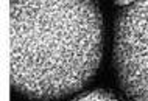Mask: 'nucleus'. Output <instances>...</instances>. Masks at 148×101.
Here are the masks:
<instances>
[{
  "label": "nucleus",
  "instance_id": "7ed1b4c3",
  "mask_svg": "<svg viewBox=\"0 0 148 101\" xmlns=\"http://www.w3.org/2000/svg\"><path fill=\"white\" fill-rule=\"evenodd\" d=\"M72 101H119L114 95L108 93V92L101 90H92V92H84L79 93L77 98H73Z\"/></svg>",
  "mask_w": 148,
  "mask_h": 101
},
{
  "label": "nucleus",
  "instance_id": "f257e3e1",
  "mask_svg": "<svg viewBox=\"0 0 148 101\" xmlns=\"http://www.w3.org/2000/svg\"><path fill=\"white\" fill-rule=\"evenodd\" d=\"M105 20L97 0H10V84L51 101L75 93L97 73Z\"/></svg>",
  "mask_w": 148,
  "mask_h": 101
},
{
  "label": "nucleus",
  "instance_id": "f03ea898",
  "mask_svg": "<svg viewBox=\"0 0 148 101\" xmlns=\"http://www.w3.org/2000/svg\"><path fill=\"white\" fill-rule=\"evenodd\" d=\"M112 62L130 101H148V0L120 11L114 25Z\"/></svg>",
  "mask_w": 148,
  "mask_h": 101
},
{
  "label": "nucleus",
  "instance_id": "20e7f679",
  "mask_svg": "<svg viewBox=\"0 0 148 101\" xmlns=\"http://www.w3.org/2000/svg\"><path fill=\"white\" fill-rule=\"evenodd\" d=\"M137 0H115V5L117 6H122V8H126L130 5H133V3H136Z\"/></svg>",
  "mask_w": 148,
  "mask_h": 101
}]
</instances>
